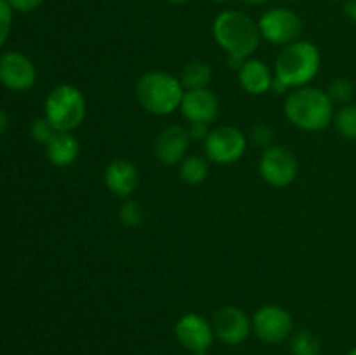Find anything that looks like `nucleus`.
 <instances>
[{
	"label": "nucleus",
	"mask_w": 356,
	"mask_h": 355,
	"mask_svg": "<svg viewBox=\"0 0 356 355\" xmlns=\"http://www.w3.org/2000/svg\"><path fill=\"white\" fill-rule=\"evenodd\" d=\"M284 113L301 131H323L334 122V103L327 90L305 86L291 90L284 103Z\"/></svg>",
	"instance_id": "f257e3e1"
},
{
	"label": "nucleus",
	"mask_w": 356,
	"mask_h": 355,
	"mask_svg": "<svg viewBox=\"0 0 356 355\" xmlns=\"http://www.w3.org/2000/svg\"><path fill=\"white\" fill-rule=\"evenodd\" d=\"M214 40L228 56L249 59L259 47L261 31L257 21L242 10L226 9L212 23Z\"/></svg>",
	"instance_id": "f03ea898"
},
{
	"label": "nucleus",
	"mask_w": 356,
	"mask_h": 355,
	"mask_svg": "<svg viewBox=\"0 0 356 355\" xmlns=\"http://www.w3.org/2000/svg\"><path fill=\"white\" fill-rule=\"evenodd\" d=\"M322 66L320 49L309 40H296L282 47L275 59V77L289 89L309 86Z\"/></svg>",
	"instance_id": "7ed1b4c3"
},
{
	"label": "nucleus",
	"mask_w": 356,
	"mask_h": 355,
	"mask_svg": "<svg viewBox=\"0 0 356 355\" xmlns=\"http://www.w3.org/2000/svg\"><path fill=\"white\" fill-rule=\"evenodd\" d=\"M184 87L172 73L153 70L139 77L136 84V97L148 113L170 115L179 110Z\"/></svg>",
	"instance_id": "20e7f679"
},
{
	"label": "nucleus",
	"mask_w": 356,
	"mask_h": 355,
	"mask_svg": "<svg viewBox=\"0 0 356 355\" xmlns=\"http://www.w3.org/2000/svg\"><path fill=\"white\" fill-rule=\"evenodd\" d=\"M44 111L56 131L73 132L86 120L87 101L79 87L59 84L45 97Z\"/></svg>",
	"instance_id": "39448f33"
},
{
	"label": "nucleus",
	"mask_w": 356,
	"mask_h": 355,
	"mask_svg": "<svg viewBox=\"0 0 356 355\" xmlns=\"http://www.w3.org/2000/svg\"><path fill=\"white\" fill-rule=\"evenodd\" d=\"M263 40L273 45H285L299 40L302 33V19L289 7H273L263 13L257 21Z\"/></svg>",
	"instance_id": "423d86ee"
},
{
	"label": "nucleus",
	"mask_w": 356,
	"mask_h": 355,
	"mask_svg": "<svg viewBox=\"0 0 356 355\" xmlns=\"http://www.w3.org/2000/svg\"><path fill=\"white\" fill-rule=\"evenodd\" d=\"M205 157L219 166L238 162L247 150V136L235 125H221L209 132L204 141Z\"/></svg>",
	"instance_id": "0eeeda50"
},
{
	"label": "nucleus",
	"mask_w": 356,
	"mask_h": 355,
	"mask_svg": "<svg viewBox=\"0 0 356 355\" xmlns=\"http://www.w3.org/2000/svg\"><path fill=\"white\" fill-rule=\"evenodd\" d=\"M299 173V162L296 153L285 145H271L261 155L259 174L268 184L284 188L294 183Z\"/></svg>",
	"instance_id": "6e6552de"
},
{
	"label": "nucleus",
	"mask_w": 356,
	"mask_h": 355,
	"mask_svg": "<svg viewBox=\"0 0 356 355\" xmlns=\"http://www.w3.org/2000/svg\"><path fill=\"white\" fill-rule=\"evenodd\" d=\"M294 320L285 308L278 305H264L252 315V333L257 340L268 345H278L291 340Z\"/></svg>",
	"instance_id": "1a4fd4ad"
},
{
	"label": "nucleus",
	"mask_w": 356,
	"mask_h": 355,
	"mask_svg": "<svg viewBox=\"0 0 356 355\" xmlns=\"http://www.w3.org/2000/svg\"><path fill=\"white\" fill-rule=\"evenodd\" d=\"M214 336L226 347L242 345L252 333V319L235 305L221 306L212 317Z\"/></svg>",
	"instance_id": "9d476101"
},
{
	"label": "nucleus",
	"mask_w": 356,
	"mask_h": 355,
	"mask_svg": "<svg viewBox=\"0 0 356 355\" xmlns=\"http://www.w3.org/2000/svg\"><path fill=\"white\" fill-rule=\"evenodd\" d=\"M37 82L33 61L17 51L0 56V84L10 90H28Z\"/></svg>",
	"instance_id": "9b49d317"
},
{
	"label": "nucleus",
	"mask_w": 356,
	"mask_h": 355,
	"mask_svg": "<svg viewBox=\"0 0 356 355\" xmlns=\"http://www.w3.org/2000/svg\"><path fill=\"white\" fill-rule=\"evenodd\" d=\"M174 334L176 340L191 354L209 350L216 338L212 322H209L200 313H184L174 326Z\"/></svg>",
	"instance_id": "f8f14e48"
},
{
	"label": "nucleus",
	"mask_w": 356,
	"mask_h": 355,
	"mask_svg": "<svg viewBox=\"0 0 356 355\" xmlns=\"http://www.w3.org/2000/svg\"><path fill=\"white\" fill-rule=\"evenodd\" d=\"M191 141L193 139L188 132V127L176 124L162 129L153 145L156 160L163 166H176L188 155Z\"/></svg>",
	"instance_id": "ddd939ff"
},
{
	"label": "nucleus",
	"mask_w": 356,
	"mask_h": 355,
	"mask_svg": "<svg viewBox=\"0 0 356 355\" xmlns=\"http://www.w3.org/2000/svg\"><path fill=\"white\" fill-rule=\"evenodd\" d=\"M179 110L190 124L191 122L211 124L219 115V100L209 87H205V89L184 90Z\"/></svg>",
	"instance_id": "4468645a"
},
{
	"label": "nucleus",
	"mask_w": 356,
	"mask_h": 355,
	"mask_svg": "<svg viewBox=\"0 0 356 355\" xmlns=\"http://www.w3.org/2000/svg\"><path fill=\"white\" fill-rule=\"evenodd\" d=\"M104 184L117 197L131 198L139 187L138 167L131 160H113L104 169Z\"/></svg>",
	"instance_id": "2eb2a0df"
},
{
	"label": "nucleus",
	"mask_w": 356,
	"mask_h": 355,
	"mask_svg": "<svg viewBox=\"0 0 356 355\" xmlns=\"http://www.w3.org/2000/svg\"><path fill=\"white\" fill-rule=\"evenodd\" d=\"M275 73L271 72L270 66L261 59L249 58L243 63L242 68L238 70V82L245 93L252 94V96H259V94L268 93L273 84Z\"/></svg>",
	"instance_id": "dca6fc26"
},
{
	"label": "nucleus",
	"mask_w": 356,
	"mask_h": 355,
	"mask_svg": "<svg viewBox=\"0 0 356 355\" xmlns=\"http://www.w3.org/2000/svg\"><path fill=\"white\" fill-rule=\"evenodd\" d=\"M45 157L54 167H70L79 160L80 141L73 132H59L45 143Z\"/></svg>",
	"instance_id": "f3484780"
},
{
	"label": "nucleus",
	"mask_w": 356,
	"mask_h": 355,
	"mask_svg": "<svg viewBox=\"0 0 356 355\" xmlns=\"http://www.w3.org/2000/svg\"><path fill=\"white\" fill-rule=\"evenodd\" d=\"M179 80L183 84L184 90L205 89V87H209V84L212 80V68L209 66V63L195 59V61H190L184 65Z\"/></svg>",
	"instance_id": "a211bd4d"
},
{
	"label": "nucleus",
	"mask_w": 356,
	"mask_h": 355,
	"mask_svg": "<svg viewBox=\"0 0 356 355\" xmlns=\"http://www.w3.org/2000/svg\"><path fill=\"white\" fill-rule=\"evenodd\" d=\"M209 162L211 160L204 155H186L179 162V178L193 187L204 183L209 174Z\"/></svg>",
	"instance_id": "6ab92c4d"
},
{
	"label": "nucleus",
	"mask_w": 356,
	"mask_h": 355,
	"mask_svg": "<svg viewBox=\"0 0 356 355\" xmlns=\"http://www.w3.org/2000/svg\"><path fill=\"white\" fill-rule=\"evenodd\" d=\"M292 355H320L322 354V341L313 331L301 329L291 336Z\"/></svg>",
	"instance_id": "aec40b11"
},
{
	"label": "nucleus",
	"mask_w": 356,
	"mask_h": 355,
	"mask_svg": "<svg viewBox=\"0 0 356 355\" xmlns=\"http://www.w3.org/2000/svg\"><path fill=\"white\" fill-rule=\"evenodd\" d=\"M334 125L344 139L356 141V104H343L334 115Z\"/></svg>",
	"instance_id": "412c9836"
},
{
	"label": "nucleus",
	"mask_w": 356,
	"mask_h": 355,
	"mask_svg": "<svg viewBox=\"0 0 356 355\" xmlns=\"http://www.w3.org/2000/svg\"><path fill=\"white\" fill-rule=\"evenodd\" d=\"M118 219L127 228H136L145 221V209L134 198H125L124 204L118 209Z\"/></svg>",
	"instance_id": "4be33fe9"
},
{
	"label": "nucleus",
	"mask_w": 356,
	"mask_h": 355,
	"mask_svg": "<svg viewBox=\"0 0 356 355\" xmlns=\"http://www.w3.org/2000/svg\"><path fill=\"white\" fill-rule=\"evenodd\" d=\"M327 94L332 100V103L348 104L355 96V84L346 77H337L327 87Z\"/></svg>",
	"instance_id": "5701e85b"
},
{
	"label": "nucleus",
	"mask_w": 356,
	"mask_h": 355,
	"mask_svg": "<svg viewBox=\"0 0 356 355\" xmlns=\"http://www.w3.org/2000/svg\"><path fill=\"white\" fill-rule=\"evenodd\" d=\"M273 129L266 122H257L252 127V131H250V139H252L254 145L264 150L273 145Z\"/></svg>",
	"instance_id": "b1692460"
},
{
	"label": "nucleus",
	"mask_w": 356,
	"mask_h": 355,
	"mask_svg": "<svg viewBox=\"0 0 356 355\" xmlns=\"http://www.w3.org/2000/svg\"><path fill=\"white\" fill-rule=\"evenodd\" d=\"M30 132H31V138H33L35 141L45 145V143H47L49 139L56 134V129L52 127V124L47 120V118L38 117V118H35L33 124H31Z\"/></svg>",
	"instance_id": "393cba45"
},
{
	"label": "nucleus",
	"mask_w": 356,
	"mask_h": 355,
	"mask_svg": "<svg viewBox=\"0 0 356 355\" xmlns=\"http://www.w3.org/2000/svg\"><path fill=\"white\" fill-rule=\"evenodd\" d=\"M13 28V7L7 0H0V47L7 42Z\"/></svg>",
	"instance_id": "a878e982"
},
{
	"label": "nucleus",
	"mask_w": 356,
	"mask_h": 355,
	"mask_svg": "<svg viewBox=\"0 0 356 355\" xmlns=\"http://www.w3.org/2000/svg\"><path fill=\"white\" fill-rule=\"evenodd\" d=\"M188 132H190L193 141H205L211 129H209V124H205V122H191Z\"/></svg>",
	"instance_id": "bb28decb"
},
{
	"label": "nucleus",
	"mask_w": 356,
	"mask_h": 355,
	"mask_svg": "<svg viewBox=\"0 0 356 355\" xmlns=\"http://www.w3.org/2000/svg\"><path fill=\"white\" fill-rule=\"evenodd\" d=\"M7 2L13 7V10H17V13H31V10L38 9L44 0H7Z\"/></svg>",
	"instance_id": "cd10ccee"
},
{
	"label": "nucleus",
	"mask_w": 356,
	"mask_h": 355,
	"mask_svg": "<svg viewBox=\"0 0 356 355\" xmlns=\"http://www.w3.org/2000/svg\"><path fill=\"white\" fill-rule=\"evenodd\" d=\"M343 13L351 23H356V0H343Z\"/></svg>",
	"instance_id": "c85d7f7f"
},
{
	"label": "nucleus",
	"mask_w": 356,
	"mask_h": 355,
	"mask_svg": "<svg viewBox=\"0 0 356 355\" xmlns=\"http://www.w3.org/2000/svg\"><path fill=\"white\" fill-rule=\"evenodd\" d=\"M245 61H247V59L238 58V56H228V66L232 70H236V72H238V70L242 68L243 63H245Z\"/></svg>",
	"instance_id": "c756f323"
},
{
	"label": "nucleus",
	"mask_w": 356,
	"mask_h": 355,
	"mask_svg": "<svg viewBox=\"0 0 356 355\" xmlns=\"http://www.w3.org/2000/svg\"><path fill=\"white\" fill-rule=\"evenodd\" d=\"M7 127H9V115H7L6 111L0 108V134H2V132H6Z\"/></svg>",
	"instance_id": "7c9ffc66"
},
{
	"label": "nucleus",
	"mask_w": 356,
	"mask_h": 355,
	"mask_svg": "<svg viewBox=\"0 0 356 355\" xmlns=\"http://www.w3.org/2000/svg\"><path fill=\"white\" fill-rule=\"evenodd\" d=\"M242 3H245V6H252V7H257V6H264V3L271 2V0H240Z\"/></svg>",
	"instance_id": "2f4dec72"
},
{
	"label": "nucleus",
	"mask_w": 356,
	"mask_h": 355,
	"mask_svg": "<svg viewBox=\"0 0 356 355\" xmlns=\"http://www.w3.org/2000/svg\"><path fill=\"white\" fill-rule=\"evenodd\" d=\"M167 2L176 3V6H181V3H186V2H190V0H167Z\"/></svg>",
	"instance_id": "473e14b6"
},
{
	"label": "nucleus",
	"mask_w": 356,
	"mask_h": 355,
	"mask_svg": "<svg viewBox=\"0 0 356 355\" xmlns=\"http://www.w3.org/2000/svg\"><path fill=\"white\" fill-rule=\"evenodd\" d=\"M191 355H209V352L207 350H200V352H193Z\"/></svg>",
	"instance_id": "72a5a7b5"
},
{
	"label": "nucleus",
	"mask_w": 356,
	"mask_h": 355,
	"mask_svg": "<svg viewBox=\"0 0 356 355\" xmlns=\"http://www.w3.org/2000/svg\"><path fill=\"white\" fill-rule=\"evenodd\" d=\"M346 355H356V347H353V348H351V350L350 352H348V354Z\"/></svg>",
	"instance_id": "f704fd0d"
},
{
	"label": "nucleus",
	"mask_w": 356,
	"mask_h": 355,
	"mask_svg": "<svg viewBox=\"0 0 356 355\" xmlns=\"http://www.w3.org/2000/svg\"><path fill=\"white\" fill-rule=\"evenodd\" d=\"M212 2H216V3H225V2H228V0H212Z\"/></svg>",
	"instance_id": "c9c22d12"
}]
</instances>
